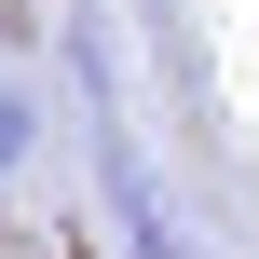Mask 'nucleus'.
<instances>
[{"label":"nucleus","mask_w":259,"mask_h":259,"mask_svg":"<svg viewBox=\"0 0 259 259\" xmlns=\"http://www.w3.org/2000/svg\"><path fill=\"white\" fill-rule=\"evenodd\" d=\"M27 150H41V96H27V82H14V68H0V178H14V164H27Z\"/></svg>","instance_id":"f03ea898"},{"label":"nucleus","mask_w":259,"mask_h":259,"mask_svg":"<svg viewBox=\"0 0 259 259\" xmlns=\"http://www.w3.org/2000/svg\"><path fill=\"white\" fill-rule=\"evenodd\" d=\"M68 68H82V96H96V191H109L123 246H137V259H205L191 232H178V205H164V178H150L137 123H123V82H109V27H96V14H68Z\"/></svg>","instance_id":"f257e3e1"}]
</instances>
